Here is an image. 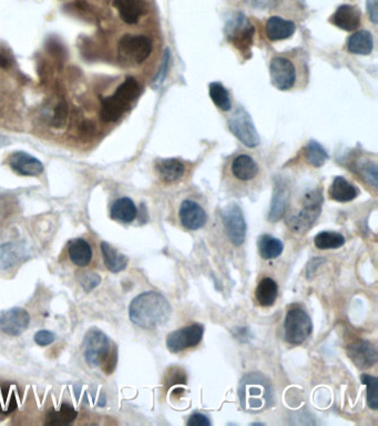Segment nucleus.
Returning a JSON list of instances; mask_svg holds the SVG:
<instances>
[{
	"instance_id": "nucleus-43",
	"label": "nucleus",
	"mask_w": 378,
	"mask_h": 426,
	"mask_svg": "<svg viewBox=\"0 0 378 426\" xmlns=\"http://www.w3.org/2000/svg\"><path fill=\"white\" fill-rule=\"evenodd\" d=\"M169 63V52H165V61H163L162 67L160 69V73L156 78V84H161L165 80V75H167V67Z\"/></svg>"
},
{
	"instance_id": "nucleus-27",
	"label": "nucleus",
	"mask_w": 378,
	"mask_h": 426,
	"mask_svg": "<svg viewBox=\"0 0 378 426\" xmlns=\"http://www.w3.org/2000/svg\"><path fill=\"white\" fill-rule=\"evenodd\" d=\"M157 172L163 181H178L186 174V165L178 159H163L158 161Z\"/></svg>"
},
{
	"instance_id": "nucleus-41",
	"label": "nucleus",
	"mask_w": 378,
	"mask_h": 426,
	"mask_svg": "<svg viewBox=\"0 0 378 426\" xmlns=\"http://www.w3.org/2000/svg\"><path fill=\"white\" fill-rule=\"evenodd\" d=\"M188 426H210L211 421L208 416L201 413H195L190 416L187 422Z\"/></svg>"
},
{
	"instance_id": "nucleus-12",
	"label": "nucleus",
	"mask_w": 378,
	"mask_h": 426,
	"mask_svg": "<svg viewBox=\"0 0 378 426\" xmlns=\"http://www.w3.org/2000/svg\"><path fill=\"white\" fill-rule=\"evenodd\" d=\"M204 328L200 324H192L179 328L169 334L167 337V348L171 353H179L187 349L195 348L202 340Z\"/></svg>"
},
{
	"instance_id": "nucleus-8",
	"label": "nucleus",
	"mask_w": 378,
	"mask_h": 426,
	"mask_svg": "<svg viewBox=\"0 0 378 426\" xmlns=\"http://www.w3.org/2000/svg\"><path fill=\"white\" fill-rule=\"evenodd\" d=\"M284 328L287 342L300 345L305 342L306 339L311 335L313 324L304 310L295 307L287 312Z\"/></svg>"
},
{
	"instance_id": "nucleus-38",
	"label": "nucleus",
	"mask_w": 378,
	"mask_h": 426,
	"mask_svg": "<svg viewBox=\"0 0 378 426\" xmlns=\"http://www.w3.org/2000/svg\"><path fill=\"white\" fill-rule=\"evenodd\" d=\"M79 282L82 284L84 292L89 294L92 290H95L98 285L100 284L101 277L98 273H93V272H84V273L80 275Z\"/></svg>"
},
{
	"instance_id": "nucleus-17",
	"label": "nucleus",
	"mask_w": 378,
	"mask_h": 426,
	"mask_svg": "<svg viewBox=\"0 0 378 426\" xmlns=\"http://www.w3.org/2000/svg\"><path fill=\"white\" fill-rule=\"evenodd\" d=\"M230 170L235 179L241 182H250L259 174V167L251 155L240 153L231 160Z\"/></svg>"
},
{
	"instance_id": "nucleus-7",
	"label": "nucleus",
	"mask_w": 378,
	"mask_h": 426,
	"mask_svg": "<svg viewBox=\"0 0 378 426\" xmlns=\"http://www.w3.org/2000/svg\"><path fill=\"white\" fill-rule=\"evenodd\" d=\"M152 52L151 39L144 35L123 36L118 45V54L120 59L127 63H144Z\"/></svg>"
},
{
	"instance_id": "nucleus-10",
	"label": "nucleus",
	"mask_w": 378,
	"mask_h": 426,
	"mask_svg": "<svg viewBox=\"0 0 378 426\" xmlns=\"http://www.w3.org/2000/svg\"><path fill=\"white\" fill-rule=\"evenodd\" d=\"M227 37L244 54H250L253 44L254 27L244 15H235L227 24Z\"/></svg>"
},
{
	"instance_id": "nucleus-34",
	"label": "nucleus",
	"mask_w": 378,
	"mask_h": 426,
	"mask_svg": "<svg viewBox=\"0 0 378 426\" xmlns=\"http://www.w3.org/2000/svg\"><path fill=\"white\" fill-rule=\"evenodd\" d=\"M306 159H308V162L311 163L312 166L319 168L328 160V155H327L326 150L322 147L319 142L312 140L308 144Z\"/></svg>"
},
{
	"instance_id": "nucleus-1",
	"label": "nucleus",
	"mask_w": 378,
	"mask_h": 426,
	"mask_svg": "<svg viewBox=\"0 0 378 426\" xmlns=\"http://www.w3.org/2000/svg\"><path fill=\"white\" fill-rule=\"evenodd\" d=\"M171 305L162 294L144 292L133 300L129 307L130 320L139 328L152 330L170 319Z\"/></svg>"
},
{
	"instance_id": "nucleus-20",
	"label": "nucleus",
	"mask_w": 378,
	"mask_h": 426,
	"mask_svg": "<svg viewBox=\"0 0 378 426\" xmlns=\"http://www.w3.org/2000/svg\"><path fill=\"white\" fill-rule=\"evenodd\" d=\"M114 7L128 25H135L146 10L144 0H114Z\"/></svg>"
},
{
	"instance_id": "nucleus-36",
	"label": "nucleus",
	"mask_w": 378,
	"mask_h": 426,
	"mask_svg": "<svg viewBox=\"0 0 378 426\" xmlns=\"http://www.w3.org/2000/svg\"><path fill=\"white\" fill-rule=\"evenodd\" d=\"M363 384L368 388V403L372 410L378 409V380L377 377L370 374L361 376Z\"/></svg>"
},
{
	"instance_id": "nucleus-32",
	"label": "nucleus",
	"mask_w": 378,
	"mask_h": 426,
	"mask_svg": "<svg viewBox=\"0 0 378 426\" xmlns=\"http://www.w3.org/2000/svg\"><path fill=\"white\" fill-rule=\"evenodd\" d=\"M314 245L319 250L338 249L345 245V238L338 232L323 231L314 238Z\"/></svg>"
},
{
	"instance_id": "nucleus-35",
	"label": "nucleus",
	"mask_w": 378,
	"mask_h": 426,
	"mask_svg": "<svg viewBox=\"0 0 378 426\" xmlns=\"http://www.w3.org/2000/svg\"><path fill=\"white\" fill-rule=\"evenodd\" d=\"M356 170L368 185H372L374 189L377 188L378 176L376 162L370 160H358L356 163Z\"/></svg>"
},
{
	"instance_id": "nucleus-24",
	"label": "nucleus",
	"mask_w": 378,
	"mask_h": 426,
	"mask_svg": "<svg viewBox=\"0 0 378 426\" xmlns=\"http://www.w3.org/2000/svg\"><path fill=\"white\" fill-rule=\"evenodd\" d=\"M138 210L135 202L130 198H121L112 204L110 215L114 221L121 223H131L135 220Z\"/></svg>"
},
{
	"instance_id": "nucleus-6",
	"label": "nucleus",
	"mask_w": 378,
	"mask_h": 426,
	"mask_svg": "<svg viewBox=\"0 0 378 426\" xmlns=\"http://www.w3.org/2000/svg\"><path fill=\"white\" fill-rule=\"evenodd\" d=\"M110 354V341L98 328L86 332L84 340V356L86 364L91 367H99L108 360Z\"/></svg>"
},
{
	"instance_id": "nucleus-30",
	"label": "nucleus",
	"mask_w": 378,
	"mask_h": 426,
	"mask_svg": "<svg viewBox=\"0 0 378 426\" xmlns=\"http://www.w3.org/2000/svg\"><path fill=\"white\" fill-rule=\"evenodd\" d=\"M257 248H259V255L264 260H273L280 257L284 250L283 242L270 234H263L259 236Z\"/></svg>"
},
{
	"instance_id": "nucleus-9",
	"label": "nucleus",
	"mask_w": 378,
	"mask_h": 426,
	"mask_svg": "<svg viewBox=\"0 0 378 426\" xmlns=\"http://www.w3.org/2000/svg\"><path fill=\"white\" fill-rule=\"evenodd\" d=\"M231 132L246 147L254 148L259 144V137L254 127L250 114L242 107H239L229 119Z\"/></svg>"
},
{
	"instance_id": "nucleus-14",
	"label": "nucleus",
	"mask_w": 378,
	"mask_h": 426,
	"mask_svg": "<svg viewBox=\"0 0 378 426\" xmlns=\"http://www.w3.org/2000/svg\"><path fill=\"white\" fill-rule=\"evenodd\" d=\"M180 222L188 230L195 231L206 226V212L200 204L193 200H184L179 209Z\"/></svg>"
},
{
	"instance_id": "nucleus-31",
	"label": "nucleus",
	"mask_w": 378,
	"mask_h": 426,
	"mask_svg": "<svg viewBox=\"0 0 378 426\" xmlns=\"http://www.w3.org/2000/svg\"><path fill=\"white\" fill-rule=\"evenodd\" d=\"M278 288L275 281L271 277H264L259 281L255 291L257 302L262 307H271L275 303L278 298Z\"/></svg>"
},
{
	"instance_id": "nucleus-28",
	"label": "nucleus",
	"mask_w": 378,
	"mask_h": 426,
	"mask_svg": "<svg viewBox=\"0 0 378 426\" xmlns=\"http://www.w3.org/2000/svg\"><path fill=\"white\" fill-rule=\"evenodd\" d=\"M328 193L333 200L338 201V202H349L358 196V190L356 188L349 183L343 176H336L331 185Z\"/></svg>"
},
{
	"instance_id": "nucleus-40",
	"label": "nucleus",
	"mask_w": 378,
	"mask_h": 426,
	"mask_svg": "<svg viewBox=\"0 0 378 426\" xmlns=\"http://www.w3.org/2000/svg\"><path fill=\"white\" fill-rule=\"evenodd\" d=\"M33 340H35L36 344H38L39 347H47L54 342L56 335L48 330H40L35 334Z\"/></svg>"
},
{
	"instance_id": "nucleus-42",
	"label": "nucleus",
	"mask_w": 378,
	"mask_h": 426,
	"mask_svg": "<svg viewBox=\"0 0 378 426\" xmlns=\"http://www.w3.org/2000/svg\"><path fill=\"white\" fill-rule=\"evenodd\" d=\"M366 8H368L370 20L377 24L378 22V0H368L366 1Z\"/></svg>"
},
{
	"instance_id": "nucleus-25",
	"label": "nucleus",
	"mask_w": 378,
	"mask_h": 426,
	"mask_svg": "<svg viewBox=\"0 0 378 426\" xmlns=\"http://www.w3.org/2000/svg\"><path fill=\"white\" fill-rule=\"evenodd\" d=\"M347 50L351 54L368 56L373 52V36L368 30H359L347 39Z\"/></svg>"
},
{
	"instance_id": "nucleus-2",
	"label": "nucleus",
	"mask_w": 378,
	"mask_h": 426,
	"mask_svg": "<svg viewBox=\"0 0 378 426\" xmlns=\"http://www.w3.org/2000/svg\"><path fill=\"white\" fill-rule=\"evenodd\" d=\"M239 399L241 406L246 412H262L273 405V388L262 373H248L242 377L239 386Z\"/></svg>"
},
{
	"instance_id": "nucleus-3",
	"label": "nucleus",
	"mask_w": 378,
	"mask_h": 426,
	"mask_svg": "<svg viewBox=\"0 0 378 426\" xmlns=\"http://www.w3.org/2000/svg\"><path fill=\"white\" fill-rule=\"evenodd\" d=\"M140 86L133 77H128L111 97L101 100V119L105 123H116L123 116L131 103L138 98Z\"/></svg>"
},
{
	"instance_id": "nucleus-5",
	"label": "nucleus",
	"mask_w": 378,
	"mask_h": 426,
	"mask_svg": "<svg viewBox=\"0 0 378 426\" xmlns=\"http://www.w3.org/2000/svg\"><path fill=\"white\" fill-rule=\"evenodd\" d=\"M323 196L319 189L310 191L303 201V208L297 215L289 218V227L293 232L303 234L311 229L321 215Z\"/></svg>"
},
{
	"instance_id": "nucleus-39",
	"label": "nucleus",
	"mask_w": 378,
	"mask_h": 426,
	"mask_svg": "<svg viewBox=\"0 0 378 426\" xmlns=\"http://www.w3.org/2000/svg\"><path fill=\"white\" fill-rule=\"evenodd\" d=\"M68 117V107L65 100L60 101L54 109V118H52V125L56 128H61L66 123Z\"/></svg>"
},
{
	"instance_id": "nucleus-23",
	"label": "nucleus",
	"mask_w": 378,
	"mask_h": 426,
	"mask_svg": "<svg viewBox=\"0 0 378 426\" xmlns=\"http://www.w3.org/2000/svg\"><path fill=\"white\" fill-rule=\"evenodd\" d=\"M289 192L287 185H284L283 182H280L278 185H276L272 204H271L270 213H269V220L271 222H278L285 215L287 206H289Z\"/></svg>"
},
{
	"instance_id": "nucleus-45",
	"label": "nucleus",
	"mask_w": 378,
	"mask_h": 426,
	"mask_svg": "<svg viewBox=\"0 0 378 426\" xmlns=\"http://www.w3.org/2000/svg\"><path fill=\"white\" fill-rule=\"evenodd\" d=\"M3 140H6L5 137H3V136L0 137V147H3V144H3Z\"/></svg>"
},
{
	"instance_id": "nucleus-18",
	"label": "nucleus",
	"mask_w": 378,
	"mask_h": 426,
	"mask_svg": "<svg viewBox=\"0 0 378 426\" xmlns=\"http://www.w3.org/2000/svg\"><path fill=\"white\" fill-rule=\"evenodd\" d=\"M9 166L16 174L24 176H37L43 172V165L37 158L22 151L10 155Z\"/></svg>"
},
{
	"instance_id": "nucleus-11",
	"label": "nucleus",
	"mask_w": 378,
	"mask_h": 426,
	"mask_svg": "<svg viewBox=\"0 0 378 426\" xmlns=\"http://www.w3.org/2000/svg\"><path fill=\"white\" fill-rule=\"evenodd\" d=\"M227 238L236 247L243 245L246 236V222L243 211L238 204H231L222 212Z\"/></svg>"
},
{
	"instance_id": "nucleus-33",
	"label": "nucleus",
	"mask_w": 378,
	"mask_h": 426,
	"mask_svg": "<svg viewBox=\"0 0 378 426\" xmlns=\"http://www.w3.org/2000/svg\"><path fill=\"white\" fill-rule=\"evenodd\" d=\"M209 93L218 108L221 109L223 112L231 110L232 103H231L230 93L223 84L220 82H212L209 86Z\"/></svg>"
},
{
	"instance_id": "nucleus-37",
	"label": "nucleus",
	"mask_w": 378,
	"mask_h": 426,
	"mask_svg": "<svg viewBox=\"0 0 378 426\" xmlns=\"http://www.w3.org/2000/svg\"><path fill=\"white\" fill-rule=\"evenodd\" d=\"M17 406L18 403L10 386H0V414H8L16 410Z\"/></svg>"
},
{
	"instance_id": "nucleus-26",
	"label": "nucleus",
	"mask_w": 378,
	"mask_h": 426,
	"mask_svg": "<svg viewBox=\"0 0 378 426\" xmlns=\"http://www.w3.org/2000/svg\"><path fill=\"white\" fill-rule=\"evenodd\" d=\"M101 253H103L105 266L112 273H119L123 271L128 266V258L119 251L116 250L108 242H101Z\"/></svg>"
},
{
	"instance_id": "nucleus-13",
	"label": "nucleus",
	"mask_w": 378,
	"mask_h": 426,
	"mask_svg": "<svg viewBox=\"0 0 378 426\" xmlns=\"http://www.w3.org/2000/svg\"><path fill=\"white\" fill-rule=\"evenodd\" d=\"M29 324V313L22 307H11L0 314V330L10 337L24 333Z\"/></svg>"
},
{
	"instance_id": "nucleus-44",
	"label": "nucleus",
	"mask_w": 378,
	"mask_h": 426,
	"mask_svg": "<svg viewBox=\"0 0 378 426\" xmlns=\"http://www.w3.org/2000/svg\"><path fill=\"white\" fill-rule=\"evenodd\" d=\"M8 66L9 60L7 59L6 56H3V54L0 52V67H1V68H8Z\"/></svg>"
},
{
	"instance_id": "nucleus-22",
	"label": "nucleus",
	"mask_w": 378,
	"mask_h": 426,
	"mask_svg": "<svg viewBox=\"0 0 378 426\" xmlns=\"http://www.w3.org/2000/svg\"><path fill=\"white\" fill-rule=\"evenodd\" d=\"M68 254L75 266H88L92 260L91 245L82 238L71 240L68 245Z\"/></svg>"
},
{
	"instance_id": "nucleus-4",
	"label": "nucleus",
	"mask_w": 378,
	"mask_h": 426,
	"mask_svg": "<svg viewBox=\"0 0 378 426\" xmlns=\"http://www.w3.org/2000/svg\"><path fill=\"white\" fill-rule=\"evenodd\" d=\"M294 54H281L272 58L270 63L271 82L276 89L289 91L296 87L298 82V66Z\"/></svg>"
},
{
	"instance_id": "nucleus-16",
	"label": "nucleus",
	"mask_w": 378,
	"mask_h": 426,
	"mask_svg": "<svg viewBox=\"0 0 378 426\" xmlns=\"http://www.w3.org/2000/svg\"><path fill=\"white\" fill-rule=\"evenodd\" d=\"M347 354L359 369H370L377 362V351L368 341H358L349 345Z\"/></svg>"
},
{
	"instance_id": "nucleus-29",
	"label": "nucleus",
	"mask_w": 378,
	"mask_h": 426,
	"mask_svg": "<svg viewBox=\"0 0 378 426\" xmlns=\"http://www.w3.org/2000/svg\"><path fill=\"white\" fill-rule=\"evenodd\" d=\"M77 416L78 413L75 410V407L68 403H63L58 410L52 409L47 413L45 424L47 425H69L76 420Z\"/></svg>"
},
{
	"instance_id": "nucleus-15",
	"label": "nucleus",
	"mask_w": 378,
	"mask_h": 426,
	"mask_svg": "<svg viewBox=\"0 0 378 426\" xmlns=\"http://www.w3.org/2000/svg\"><path fill=\"white\" fill-rule=\"evenodd\" d=\"M29 249L24 242H6L0 245V271L18 266L27 260Z\"/></svg>"
},
{
	"instance_id": "nucleus-21",
	"label": "nucleus",
	"mask_w": 378,
	"mask_h": 426,
	"mask_svg": "<svg viewBox=\"0 0 378 426\" xmlns=\"http://www.w3.org/2000/svg\"><path fill=\"white\" fill-rule=\"evenodd\" d=\"M296 25L291 20H285L281 17L273 16L269 18L265 25L266 36L271 41L284 40L294 35Z\"/></svg>"
},
{
	"instance_id": "nucleus-19",
	"label": "nucleus",
	"mask_w": 378,
	"mask_h": 426,
	"mask_svg": "<svg viewBox=\"0 0 378 426\" xmlns=\"http://www.w3.org/2000/svg\"><path fill=\"white\" fill-rule=\"evenodd\" d=\"M333 25L345 31H354L361 26L362 13L356 6L342 5L336 9L335 14L331 17Z\"/></svg>"
}]
</instances>
